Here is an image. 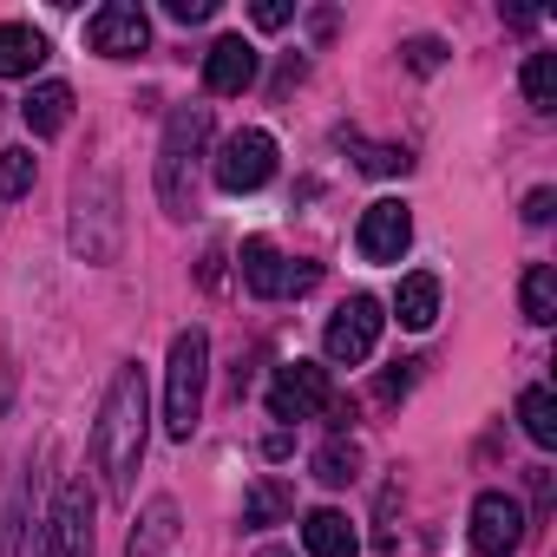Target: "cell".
I'll return each mask as SVG.
<instances>
[{"label": "cell", "instance_id": "cell-1", "mask_svg": "<svg viewBox=\"0 0 557 557\" xmlns=\"http://www.w3.org/2000/svg\"><path fill=\"white\" fill-rule=\"evenodd\" d=\"M145 420H151L145 368L125 361V368L112 374L106 407H99V426H92V459H99L112 498H132V472H138V459H145Z\"/></svg>", "mask_w": 557, "mask_h": 557}, {"label": "cell", "instance_id": "cell-2", "mask_svg": "<svg viewBox=\"0 0 557 557\" xmlns=\"http://www.w3.org/2000/svg\"><path fill=\"white\" fill-rule=\"evenodd\" d=\"M210 145V106H177L164 119V145H158V203L171 216H190V171Z\"/></svg>", "mask_w": 557, "mask_h": 557}, {"label": "cell", "instance_id": "cell-3", "mask_svg": "<svg viewBox=\"0 0 557 557\" xmlns=\"http://www.w3.org/2000/svg\"><path fill=\"white\" fill-rule=\"evenodd\" d=\"M203 374H210V335L184 329L171 342V361H164V433L171 440L197 433V420H203Z\"/></svg>", "mask_w": 557, "mask_h": 557}, {"label": "cell", "instance_id": "cell-4", "mask_svg": "<svg viewBox=\"0 0 557 557\" xmlns=\"http://www.w3.org/2000/svg\"><path fill=\"white\" fill-rule=\"evenodd\" d=\"M73 249L86 262H112L119 256V184L106 171L92 184H79V197H73Z\"/></svg>", "mask_w": 557, "mask_h": 557}, {"label": "cell", "instance_id": "cell-5", "mask_svg": "<svg viewBox=\"0 0 557 557\" xmlns=\"http://www.w3.org/2000/svg\"><path fill=\"white\" fill-rule=\"evenodd\" d=\"M210 177H216V190H230V197H249V190H262L269 177H275V138L269 132H230L223 138V151H216V164H210Z\"/></svg>", "mask_w": 557, "mask_h": 557}, {"label": "cell", "instance_id": "cell-6", "mask_svg": "<svg viewBox=\"0 0 557 557\" xmlns=\"http://www.w3.org/2000/svg\"><path fill=\"white\" fill-rule=\"evenodd\" d=\"M40 557H92V492L86 479H66L47 524H40Z\"/></svg>", "mask_w": 557, "mask_h": 557}, {"label": "cell", "instance_id": "cell-7", "mask_svg": "<svg viewBox=\"0 0 557 557\" xmlns=\"http://www.w3.org/2000/svg\"><path fill=\"white\" fill-rule=\"evenodd\" d=\"M381 302L374 296H348L335 315H329V335H322V348H329V361L335 368H361L368 355H374V342H381Z\"/></svg>", "mask_w": 557, "mask_h": 557}, {"label": "cell", "instance_id": "cell-8", "mask_svg": "<svg viewBox=\"0 0 557 557\" xmlns=\"http://www.w3.org/2000/svg\"><path fill=\"white\" fill-rule=\"evenodd\" d=\"M335 407V387H329V368L315 361H289V368H275L269 381V413L275 420H315Z\"/></svg>", "mask_w": 557, "mask_h": 557}, {"label": "cell", "instance_id": "cell-9", "mask_svg": "<svg viewBox=\"0 0 557 557\" xmlns=\"http://www.w3.org/2000/svg\"><path fill=\"white\" fill-rule=\"evenodd\" d=\"M524 544V505L511 492H479L472 498V550L479 557H511Z\"/></svg>", "mask_w": 557, "mask_h": 557}, {"label": "cell", "instance_id": "cell-10", "mask_svg": "<svg viewBox=\"0 0 557 557\" xmlns=\"http://www.w3.org/2000/svg\"><path fill=\"white\" fill-rule=\"evenodd\" d=\"M86 47L106 53V60H132V53H145V47H151V21H145V8H138V0H112V8H99V14L86 21Z\"/></svg>", "mask_w": 557, "mask_h": 557}, {"label": "cell", "instance_id": "cell-11", "mask_svg": "<svg viewBox=\"0 0 557 557\" xmlns=\"http://www.w3.org/2000/svg\"><path fill=\"white\" fill-rule=\"evenodd\" d=\"M407 243H413V210H407L400 197H381V203H368V210H361L355 249H361L368 262H400V256H407Z\"/></svg>", "mask_w": 557, "mask_h": 557}, {"label": "cell", "instance_id": "cell-12", "mask_svg": "<svg viewBox=\"0 0 557 557\" xmlns=\"http://www.w3.org/2000/svg\"><path fill=\"white\" fill-rule=\"evenodd\" d=\"M256 47L243 40V34H223L210 53H203V86L216 92V99H236V92H249L256 86Z\"/></svg>", "mask_w": 557, "mask_h": 557}, {"label": "cell", "instance_id": "cell-13", "mask_svg": "<svg viewBox=\"0 0 557 557\" xmlns=\"http://www.w3.org/2000/svg\"><path fill=\"white\" fill-rule=\"evenodd\" d=\"M243 283H249V296H262V302L289 296V256L275 249L269 236H249V243H243Z\"/></svg>", "mask_w": 557, "mask_h": 557}, {"label": "cell", "instance_id": "cell-14", "mask_svg": "<svg viewBox=\"0 0 557 557\" xmlns=\"http://www.w3.org/2000/svg\"><path fill=\"white\" fill-rule=\"evenodd\" d=\"M21 119H27V132H34V138H60V132L73 125V86H66V79L34 86V92L21 99Z\"/></svg>", "mask_w": 557, "mask_h": 557}, {"label": "cell", "instance_id": "cell-15", "mask_svg": "<svg viewBox=\"0 0 557 557\" xmlns=\"http://www.w3.org/2000/svg\"><path fill=\"white\" fill-rule=\"evenodd\" d=\"M302 544H309V557H361V537H355L348 511H335V505L302 518Z\"/></svg>", "mask_w": 557, "mask_h": 557}, {"label": "cell", "instance_id": "cell-16", "mask_svg": "<svg viewBox=\"0 0 557 557\" xmlns=\"http://www.w3.org/2000/svg\"><path fill=\"white\" fill-rule=\"evenodd\" d=\"M40 60H47V40L34 27H21V21L0 27V79H34Z\"/></svg>", "mask_w": 557, "mask_h": 557}, {"label": "cell", "instance_id": "cell-17", "mask_svg": "<svg viewBox=\"0 0 557 557\" xmlns=\"http://www.w3.org/2000/svg\"><path fill=\"white\" fill-rule=\"evenodd\" d=\"M394 315H400V329H433V322H440V283H433L426 269H420V275H400Z\"/></svg>", "mask_w": 557, "mask_h": 557}, {"label": "cell", "instance_id": "cell-18", "mask_svg": "<svg viewBox=\"0 0 557 557\" xmlns=\"http://www.w3.org/2000/svg\"><path fill=\"white\" fill-rule=\"evenodd\" d=\"M296 511V492L283 485V479H256L249 492H243V524L249 531H262V524H283Z\"/></svg>", "mask_w": 557, "mask_h": 557}, {"label": "cell", "instance_id": "cell-19", "mask_svg": "<svg viewBox=\"0 0 557 557\" xmlns=\"http://www.w3.org/2000/svg\"><path fill=\"white\" fill-rule=\"evenodd\" d=\"M518 302H524V322H557V269L550 262H531L524 269V289H518Z\"/></svg>", "mask_w": 557, "mask_h": 557}, {"label": "cell", "instance_id": "cell-20", "mask_svg": "<svg viewBox=\"0 0 557 557\" xmlns=\"http://www.w3.org/2000/svg\"><path fill=\"white\" fill-rule=\"evenodd\" d=\"M518 420H524L531 446H557V400H550V387H524V400H518Z\"/></svg>", "mask_w": 557, "mask_h": 557}, {"label": "cell", "instance_id": "cell-21", "mask_svg": "<svg viewBox=\"0 0 557 557\" xmlns=\"http://www.w3.org/2000/svg\"><path fill=\"white\" fill-rule=\"evenodd\" d=\"M524 99H531L537 112L557 106V60H550V53H531V60H524Z\"/></svg>", "mask_w": 557, "mask_h": 557}, {"label": "cell", "instance_id": "cell-22", "mask_svg": "<svg viewBox=\"0 0 557 557\" xmlns=\"http://www.w3.org/2000/svg\"><path fill=\"white\" fill-rule=\"evenodd\" d=\"M355 466H361L355 440H329V446L315 453V479H322V485H348V479H355Z\"/></svg>", "mask_w": 557, "mask_h": 557}, {"label": "cell", "instance_id": "cell-23", "mask_svg": "<svg viewBox=\"0 0 557 557\" xmlns=\"http://www.w3.org/2000/svg\"><path fill=\"white\" fill-rule=\"evenodd\" d=\"M27 190H34V151L8 145L0 151V197H27Z\"/></svg>", "mask_w": 557, "mask_h": 557}, {"label": "cell", "instance_id": "cell-24", "mask_svg": "<svg viewBox=\"0 0 557 557\" xmlns=\"http://www.w3.org/2000/svg\"><path fill=\"white\" fill-rule=\"evenodd\" d=\"M21 492L27 479H8V492H0V557H14V537H21Z\"/></svg>", "mask_w": 557, "mask_h": 557}, {"label": "cell", "instance_id": "cell-25", "mask_svg": "<svg viewBox=\"0 0 557 557\" xmlns=\"http://www.w3.org/2000/svg\"><path fill=\"white\" fill-rule=\"evenodd\" d=\"M374 177H394V171H407L413 158H407V145H368V158H361Z\"/></svg>", "mask_w": 557, "mask_h": 557}, {"label": "cell", "instance_id": "cell-26", "mask_svg": "<svg viewBox=\"0 0 557 557\" xmlns=\"http://www.w3.org/2000/svg\"><path fill=\"white\" fill-rule=\"evenodd\" d=\"M249 21H256L262 34H275V27H289V21H296V8H289V0H256Z\"/></svg>", "mask_w": 557, "mask_h": 557}, {"label": "cell", "instance_id": "cell-27", "mask_svg": "<svg viewBox=\"0 0 557 557\" xmlns=\"http://www.w3.org/2000/svg\"><path fill=\"white\" fill-rule=\"evenodd\" d=\"M164 537H171V505L158 498V505H151V524H145V531H132V550H138V544L151 550V544H164Z\"/></svg>", "mask_w": 557, "mask_h": 557}, {"label": "cell", "instance_id": "cell-28", "mask_svg": "<svg viewBox=\"0 0 557 557\" xmlns=\"http://www.w3.org/2000/svg\"><path fill=\"white\" fill-rule=\"evenodd\" d=\"M407 66H413V73H440V66H446V47H440V40H413V47H407Z\"/></svg>", "mask_w": 557, "mask_h": 557}, {"label": "cell", "instance_id": "cell-29", "mask_svg": "<svg viewBox=\"0 0 557 557\" xmlns=\"http://www.w3.org/2000/svg\"><path fill=\"white\" fill-rule=\"evenodd\" d=\"M164 14L190 27V21H210V14H216V0H164Z\"/></svg>", "mask_w": 557, "mask_h": 557}, {"label": "cell", "instance_id": "cell-30", "mask_svg": "<svg viewBox=\"0 0 557 557\" xmlns=\"http://www.w3.org/2000/svg\"><path fill=\"white\" fill-rule=\"evenodd\" d=\"M413 368H420V361H400V368H394V374L381 381V400H400V394L413 387Z\"/></svg>", "mask_w": 557, "mask_h": 557}, {"label": "cell", "instance_id": "cell-31", "mask_svg": "<svg viewBox=\"0 0 557 557\" xmlns=\"http://www.w3.org/2000/svg\"><path fill=\"white\" fill-rule=\"evenodd\" d=\"M550 203H557L550 190H531V197H524V223H550Z\"/></svg>", "mask_w": 557, "mask_h": 557}, {"label": "cell", "instance_id": "cell-32", "mask_svg": "<svg viewBox=\"0 0 557 557\" xmlns=\"http://www.w3.org/2000/svg\"><path fill=\"white\" fill-rule=\"evenodd\" d=\"M256 557H296V550H256Z\"/></svg>", "mask_w": 557, "mask_h": 557}]
</instances>
